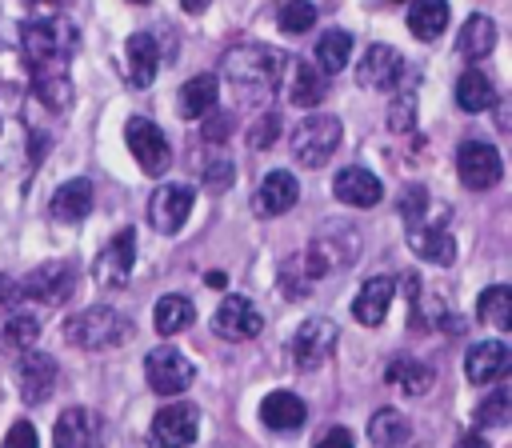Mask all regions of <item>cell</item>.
Instances as JSON below:
<instances>
[{"mask_svg": "<svg viewBox=\"0 0 512 448\" xmlns=\"http://www.w3.org/2000/svg\"><path fill=\"white\" fill-rule=\"evenodd\" d=\"M392 296H396V280H392V276H372V280H364V288L356 292L352 316H356L364 328H376V324L388 316Z\"/></svg>", "mask_w": 512, "mask_h": 448, "instance_id": "7402d4cb", "label": "cell"}, {"mask_svg": "<svg viewBox=\"0 0 512 448\" xmlns=\"http://www.w3.org/2000/svg\"><path fill=\"white\" fill-rule=\"evenodd\" d=\"M216 96H220V80H216L212 72H200V76L184 80L176 108H180V116L196 120V116H204V112H212V108H216Z\"/></svg>", "mask_w": 512, "mask_h": 448, "instance_id": "484cf974", "label": "cell"}, {"mask_svg": "<svg viewBox=\"0 0 512 448\" xmlns=\"http://www.w3.org/2000/svg\"><path fill=\"white\" fill-rule=\"evenodd\" d=\"M260 420H264L272 432H296V428H304L308 408H304V400L292 396V392H268V396L260 400Z\"/></svg>", "mask_w": 512, "mask_h": 448, "instance_id": "cb8c5ba5", "label": "cell"}, {"mask_svg": "<svg viewBox=\"0 0 512 448\" xmlns=\"http://www.w3.org/2000/svg\"><path fill=\"white\" fill-rule=\"evenodd\" d=\"M464 372L472 384H492L508 372V344L504 340H484L476 348H468L464 356Z\"/></svg>", "mask_w": 512, "mask_h": 448, "instance_id": "603a6c76", "label": "cell"}, {"mask_svg": "<svg viewBox=\"0 0 512 448\" xmlns=\"http://www.w3.org/2000/svg\"><path fill=\"white\" fill-rule=\"evenodd\" d=\"M340 148V120L336 116H308L292 128V156L304 168H320Z\"/></svg>", "mask_w": 512, "mask_h": 448, "instance_id": "8992f818", "label": "cell"}, {"mask_svg": "<svg viewBox=\"0 0 512 448\" xmlns=\"http://www.w3.org/2000/svg\"><path fill=\"white\" fill-rule=\"evenodd\" d=\"M456 448H488V440H484V436H476V432H468V436H460V440H456Z\"/></svg>", "mask_w": 512, "mask_h": 448, "instance_id": "7dc6e473", "label": "cell"}, {"mask_svg": "<svg viewBox=\"0 0 512 448\" xmlns=\"http://www.w3.org/2000/svg\"><path fill=\"white\" fill-rule=\"evenodd\" d=\"M492 100H496L492 80L480 68H464L460 80H456V104L464 112H484V108H492Z\"/></svg>", "mask_w": 512, "mask_h": 448, "instance_id": "d6a6232c", "label": "cell"}, {"mask_svg": "<svg viewBox=\"0 0 512 448\" xmlns=\"http://www.w3.org/2000/svg\"><path fill=\"white\" fill-rule=\"evenodd\" d=\"M20 292H16V284L8 280V276H0V304H12Z\"/></svg>", "mask_w": 512, "mask_h": 448, "instance_id": "bcb514c9", "label": "cell"}, {"mask_svg": "<svg viewBox=\"0 0 512 448\" xmlns=\"http://www.w3.org/2000/svg\"><path fill=\"white\" fill-rule=\"evenodd\" d=\"M476 312H480L484 324L508 332V328H512V292H508V284H492V288H484Z\"/></svg>", "mask_w": 512, "mask_h": 448, "instance_id": "e575fe53", "label": "cell"}, {"mask_svg": "<svg viewBox=\"0 0 512 448\" xmlns=\"http://www.w3.org/2000/svg\"><path fill=\"white\" fill-rule=\"evenodd\" d=\"M32 76H36L32 80V92H36V100L48 112H64L72 104V80H68L64 68H44V72H32Z\"/></svg>", "mask_w": 512, "mask_h": 448, "instance_id": "f546056e", "label": "cell"}, {"mask_svg": "<svg viewBox=\"0 0 512 448\" xmlns=\"http://www.w3.org/2000/svg\"><path fill=\"white\" fill-rule=\"evenodd\" d=\"M476 424H480V428H504V424H508V388H504V384L476 408Z\"/></svg>", "mask_w": 512, "mask_h": 448, "instance_id": "f35d334b", "label": "cell"}, {"mask_svg": "<svg viewBox=\"0 0 512 448\" xmlns=\"http://www.w3.org/2000/svg\"><path fill=\"white\" fill-rule=\"evenodd\" d=\"M492 44H496V24L488 20V16H468L464 20V28H460V36H456V48H460V56L464 60H484L488 52H492Z\"/></svg>", "mask_w": 512, "mask_h": 448, "instance_id": "f1b7e54d", "label": "cell"}, {"mask_svg": "<svg viewBox=\"0 0 512 448\" xmlns=\"http://www.w3.org/2000/svg\"><path fill=\"white\" fill-rule=\"evenodd\" d=\"M52 444L56 448H100L104 424L92 408H68V412H60V420L52 428Z\"/></svg>", "mask_w": 512, "mask_h": 448, "instance_id": "2e32d148", "label": "cell"}, {"mask_svg": "<svg viewBox=\"0 0 512 448\" xmlns=\"http://www.w3.org/2000/svg\"><path fill=\"white\" fill-rule=\"evenodd\" d=\"M276 136H280V116H276V112H264V116L252 124L248 144H252V148H272V144H276Z\"/></svg>", "mask_w": 512, "mask_h": 448, "instance_id": "60d3db41", "label": "cell"}, {"mask_svg": "<svg viewBox=\"0 0 512 448\" xmlns=\"http://www.w3.org/2000/svg\"><path fill=\"white\" fill-rule=\"evenodd\" d=\"M388 124H392L396 132H408V128H412V92H400V96H396V104L388 108Z\"/></svg>", "mask_w": 512, "mask_h": 448, "instance_id": "7bdbcfd3", "label": "cell"}, {"mask_svg": "<svg viewBox=\"0 0 512 448\" xmlns=\"http://www.w3.org/2000/svg\"><path fill=\"white\" fill-rule=\"evenodd\" d=\"M368 436H372L380 448H400V444L412 440V420H408L404 412H396V408H380V412H372V420H368Z\"/></svg>", "mask_w": 512, "mask_h": 448, "instance_id": "4dcf8cb0", "label": "cell"}, {"mask_svg": "<svg viewBox=\"0 0 512 448\" xmlns=\"http://www.w3.org/2000/svg\"><path fill=\"white\" fill-rule=\"evenodd\" d=\"M224 76L232 88H240L248 100L256 96H272L284 68H288V56L272 44H236L224 52Z\"/></svg>", "mask_w": 512, "mask_h": 448, "instance_id": "6da1fadb", "label": "cell"}, {"mask_svg": "<svg viewBox=\"0 0 512 448\" xmlns=\"http://www.w3.org/2000/svg\"><path fill=\"white\" fill-rule=\"evenodd\" d=\"M20 44H24V56H28L32 72H44V68H64L68 56L76 52L80 36L60 16H36V20H24Z\"/></svg>", "mask_w": 512, "mask_h": 448, "instance_id": "7a4b0ae2", "label": "cell"}, {"mask_svg": "<svg viewBox=\"0 0 512 448\" xmlns=\"http://www.w3.org/2000/svg\"><path fill=\"white\" fill-rule=\"evenodd\" d=\"M132 264H136V232H132V228H120V232L96 252L92 276H96L100 288H124L128 276H132Z\"/></svg>", "mask_w": 512, "mask_h": 448, "instance_id": "ba28073f", "label": "cell"}, {"mask_svg": "<svg viewBox=\"0 0 512 448\" xmlns=\"http://www.w3.org/2000/svg\"><path fill=\"white\" fill-rule=\"evenodd\" d=\"M200 432L196 408L192 404H168L152 416V444L156 448H188Z\"/></svg>", "mask_w": 512, "mask_h": 448, "instance_id": "9a60e30c", "label": "cell"}, {"mask_svg": "<svg viewBox=\"0 0 512 448\" xmlns=\"http://www.w3.org/2000/svg\"><path fill=\"white\" fill-rule=\"evenodd\" d=\"M0 448H40V436H36V428H32L28 420H16V424L8 428V436H4Z\"/></svg>", "mask_w": 512, "mask_h": 448, "instance_id": "b9f144b4", "label": "cell"}, {"mask_svg": "<svg viewBox=\"0 0 512 448\" xmlns=\"http://www.w3.org/2000/svg\"><path fill=\"white\" fill-rule=\"evenodd\" d=\"M348 52H352V36L348 32H340V28H332V32H324L320 40H316V68L324 72V76H332V72H340L344 64H348Z\"/></svg>", "mask_w": 512, "mask_h": 448, "instance_id": "d590c367", "label": "cell"}, {"mask_svg": "<svg viewBox=\"0 0 512 448\" xmlns=\"http://www.w3.org/2000/svg\"><path fill=\"white\" fill-rule=\"evenodd\" d=\"M180 4H184V12H204L212 0H180Z\"/></svg>", "mask_w": 512, "mask_h": 448, "instance_id": "c3c4849f", "label": "cell"}, {"mask_svg": "<svg viewBox=\"0 0 512 448\" xmlns=\"http://www.w3.org/2000/svg\"><path fill=\"white\" fill-rule=\"evenodd\" d=\"M456 172H460L464 188L484 192V188H492L500 180V152L492 144H484V140H464L456 148Z\"/></svg>", "mask_w": 512, "mask_h": 448, "instance_id": "8fae6325", "label": "cell"}, {"mask_svg": "<svg viewBox=\"0 0 512 448\" xmlns=\"http://www.w3.org/2000/svg\"><path fill=\"white\" fill-rule=\"evenodd\" d=\"M200 136H204L208 144H224V140L232 136V112H220V108L204 112V128H200Z\"/></svg>", "mask_w": 512, "mask_h": 448, "instance_id": "ab89813d", "label": "cell"}, {"mask_svg": "<svg viewBox=\"0 0 512 448\" xmlns=\"http://www.w3.org/2000/svg\"><path fill=\"white\" fill-rule=\"evenodd\" d=\"M336 336H340V332H336L332 320H324V316L304 320V324L296 328V336H292V360H296V368H304V372L320 368V364L332 356Z\"/></svg>", "mask_w": 512, "mask_h": 448, "instance_id": "30bf717a", "label": "cell"}, {"mask_svg": "<svg viewBox=\"0 0 512 448\" xmlns=\"http://www.w3.org/2000/svg\"><path fill=\"white\" fill-rule=\"evenodd\" d=\"M312 448H356V444H352V432L348 428H328Z\"/></svg>", "mask_w": 512, "mask_h": 448, "instance_id": "f6af8a7d", "label": "cell"}, {"mask_svg": "<svg viewBox=\"0 0 512 448\" xmlns=\"http://www.w3.org/2000/svg\"><path fill=\"white\" fill-rule=\"evenodd\" d=\"M192 200H196V192L188 184H160L152 192V200H148V224L156 232H164V236L180 232L188 212H192Z\"/></svg>", "mask_w": 512, "mask_h": 448, "instance_id": "7c38bea8", "label": "cell"}, {"mask_svg": "<svg viewBox=\"0 0 512 448\" xmlns=\"http://www.w3.org/2000/svg\"><path fill=\"white\" fill-rule=\"evenodd\" d=\"M16 292H20L24 300H36V304H44V308H56V304H64V300L76 292V268H72L68 260H44V264H36V268L16 284Z\"/></svg>", "mask_w": 512, "mask_h": 448, "instance_id": "5b68a950", "label": "cell"}, {"mask_svg": "<svg viewBox=\"0 0 512 448\" xmlns=\"http://www.w3.org/2000/svg\"><path fill=\"white\" fill-rule=\"evenodd\" d=\"M332 192H336V200H340V204H352V208H372V204H380L384 184H380V180H376L368 168H344V172H336Z\"/></svg>", "mask_w": 512, "mask_h": 448, "instance_id": "ffe728a7", "label": "cell"}, {"mask_svg": "<svg viewBox=\"0 0 512 448\" xmlns=\"http://www.w3.org/2000/svg\"><path fill=\"white\" fill-rule=\"evenodd\" d=\"M400 76H404V60H400V52L388 48V44H372V48L360 56V64H356V80H360V88H368V92H392Z\"/></svg>", "mask_w": 512, "mask_h": 448, "instance_id": "4fadbf2b", "label": "cell"}, {"mask_svg": "<svg viewBox=\"0 0 512 448\" xmlns=\"http://www.w3.org/2000/svg\"><path fill=\"white\" fill-rule=\"evenodd\" d=\"M448 28V4L444 0H412L408 8V32L416 40H436Z\"/></svg>", "mask_w": 512, "mask_h": 448, "instance_id": "1f68e13d", "label": "cell"}, {"mask_svg": "<svg viewBox=\"0 0 512 448\" xmlns=\"http://www.w3.org/2000/svg\"><path fill=\"white\" fill-rule=\"evenodd\" d=\"M132 4H148V0H132Z\"/></svg>", "mask_w": 512, "mask_h": 448, "instance_id": "681fc988", "label": "cell"}, {"mask_svg": "<svg viewBox=\"0 0 512 448\" xmlns=\"http://www.w3.org/2000/svg\"><path fill=\"white\" fill-rule=\"evenodd\" d=\"M276 24H280V32H288V36L312 32V24H316V4H308V0H288V4L280 8Z\"/></svg>", "mask_w": 512, "mask_h": 448, "instance_id": "74e56055", "label": "cell"}, {"mask_svg": "<svg viewBox=\"0 0 512 448\" xmlns=\"http://www.w3.org/2000/svg\"><path fill=\"white\" fill-rule=\"evenodd\" d=\"M356 252H360V232H352V228H344V224H332L324 236H316V240L308 244L304 256H296V264H300V272H304L308 280H320V276H328V272L348 268V264L356 260Z\"/></svg>", "mask_w": 512, "mask_h": 448, "instance_id": "277c9868", "label": "cell"}, {"mask_svg": "<svg viewBox=\"0 0 512 448\" xmlns=\"http://www.w3.org/2000/svg\"><path fill=\"white\" fill-rule=\"evenodd\" d=\"M296 200H300L296 176L284 172V168H276V172H268V176L260 180V188H256V196H252V212H256V216H284Z\"/></svg>", "mask_w": 512, "mask_h": 448, "instance_id": "d6986e66", "label": "cell"}, {"mask_svg": "<svg viewBox=\"0 0 512 448\" xmlns=\"http://www.w3.org/2000/svg\"><path fill=\"white\" fill-rule=\"evenodd\" d=\"M92 204H96L92 184H88V180H68V184H60V188L52 192L48 212H52L56 224H80V220L92 212Z\"/></svg>", "mask_w": 512, "mask_h": 448, "instance_id": "44dd1931", "label": "cell"}, {"mask_svg": "<svg viewBox=\"0 0 512 448\" xmlns=\"http://www.w3.org/2000/svg\"><path fill=\"white\" fill-rule=\"evenodd\" d=\"M144 376H148V388L160 392V396H180L192 380H196V368L188 356H180L176 348H152L148 360H144Z\"/></svg>", "mask_w": 512, "mask_h": 448, "instance_id": "9c48e42d", "label": "cell"}, {"mask_svg": "<svg viewBox=\"0 0 512 448\" xmlns=\"http://www.w3.org/2000/svg\"><path fill=\"white\" fill-rule=\"evenodd\" d=\"M384 380H388L392 388H400L404 396H420V392H428V384H432V368L420 364L416 356H404V352H400V356L388 360Z\"/></svg>", "mask_w": 512, "mask_h": 448, "instance_id": "4316f807", "label": "cell"}, {"mask_svg": "<svg viewBox=\"0 0 512 448\" xmlns=\"http://www.w3.org/2000/svg\"><path fill=\"white\" fill-rule=\"evenodd\" d=\"M132 336V320L108 304H92L84 308L80 316L64 320V340L72 348H84V352H108V348H120L124 340Z\"/></svg>", "mask_w": 512, "mask_h": 448, "instance_id": "3957f363", "label": "cell"}, {"mask_svg": "<svg viewBox=\"0 0 512 448\" xmlns=\"http://www.w3.org/2000/svg\"><path fill=\"white\" fill-rule=\"evenodd\" d=\"M124 52H128V76H132V84L136 88H148L156 80V68H160V44H156V36L152 32H132L128 44H124Z\"/></svg>", "mask_w": 512, "mask_h": 448, "instance_id": "d4e9b609", "label": "cell"}, {"mask_svg": "<svg viewBox=\"0 0 512 448\" xmlns=\"http://www.w3.org/2000/svg\"><path fill=\"white\" fill-rule=\"evenodd\" d=\"M260 328H264L260 312H256V304L244 300V296H228V300H220V308L212 312V332H216L220 340H252V336H260Z\"/></svg>", "mask_w": 512, "mask_h": 448, "instance_id": "5bb4252c", "label": "cell"}, {"mask_svg": "<svg viewBox=\"0 0 512 448\" xmlns=\"http://www.w3.org/2000/svg\"><path fill=\"white\" fill-rule=\"evenodd\" d=\"M192 320H196V308H192L188 296H164V300H156L152 324H156L160 336H176V332H184Z\"/></svg>", "mask_w": 512, "mask_h": 448, "instance_id": "836d02e7", "label": "cell"}, {"mask_svg": "<svg viewBox=\"0 0 512 448\" xmlns=\"http://www.w3.org/2000/svg\"><path fill=\"white\" fill-rule=\"evenodd\" d=\"M232 176H236V172H232V164H228V160H220V156H212V160L204 164V184H208V188H228V184H232Z\"/></svg>", "mask_w": 512, "mask_h": 448, "instance_id": "ee69618b", "label": "cell"}, {"mask_svg": "<svg viewBox=\"0 0 512 448\" xmlns=\"http://www.w3.org/2000/svg\"><path fill=\"white\" fill-rule=\"evenodd\" d=\"M408 248L416 256H424L428 264H452L456 260V240L444 228V212L436 220H416L408 224Z\"/></svg>", "mask_w": 512, "mask_h": 448, "instance_id": "e0dca14e", "label": "cell"}, {"mask_svg": "<svg viewBox=\"0 0 512 448\" xmlns=\"http://www.w3.org/2000/svg\"><path fill=\"white\" fill-rule=\"evenodd\" d=\"M124 140H128L132 156L140 160V168H144L148 176H164V172H168V164H172V148H168L164 132H160L152 120L132 116V120L124 124Z\"/></svg>", "mask_w": 512, "mask_h": 448, "instance_id": "52a82bcc", "label": "cell"}, {"mask_svg": "<svg viewBox=\"0 0 512 448\" xmlns=\"http://www.w3.org/2000/svg\"><path fill=\"white\" fill-rule=\"evenodd\" d=\"M56 376H60V368H56V360L48 352L24 348V356H20V396L28 404H44L52 396V388H56Z\"/></svg>", "mask_w": 512, "mask_h": 448, "instance_id": "ac0fdd59", "label": "cell"}, {"mask_svg": "<svg viewBox=\"0 0 512 448\" xmlns=\"http://www.w3.org/2000/svg\"><path fill=\"white\" fill-rule=\"evenodd\" d=\"M36 336H40V320L36 316H12V320H4V332H0L4 348H12V352L36 348Z\"/></svg>", "mask_w": 512, "mask_h": 448, "instance_id": "8d00e7d4", "label": "cell"}, {"mask_svg": "<svg viewBox=\"0 0 512 448\" xmlns=\"http://www.w3.org/2000/svg\"><path fill=\"white\" fill-rule=\"evenodd\" d=\"M292 64V104H300V108H316L324 96H328V76L316 68V64H308V60H288Z\"/></svg>", "mask_w": 512, "mask_h": 448, "instance_id": "83f0119b", "label": "cell"}]
</instances>
